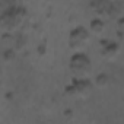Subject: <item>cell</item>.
Returning <instances> with one entry per match:
<instances>
[{"mask_svg":"<svg viewBox=\"0 0 124 124\" xmlns=\"http://www.w3.org/2000/svg\"><path fill=\"white\" fill-rule=\"evenodd\" d=\"M69 69H70V72L75 78H86L92 70V61L85 53L76 51L70 57Z\"/></svg>","mask_w":124,"mask_h":124,"instance_id":"cell-1","label":"cell"},{"mask_svg":"<svg viewBox=\"0 0 124 124\" xmlns=\"http://www.w3.org/2000/svg\"><path fill=\"white\" fill-rule=\"evenodd\" d=\"M93 85H95L98 89H105V88L109 85V78H108L107 75H98V76L95 78Z\"/></svg>","mask_w":124,"mask_h":124,"instance_id":"cell-6","label":"cell"},{"mask_svg":"<svg viewBox=\"0 0 124 124\" xmlns=\"http://www.w3.org/2000/svg\"><path fill=\"white\" fill-rule=\"evenodd\" d=\"M101 53H102V57L107 58V60H115L120 54V45L117 42H112V41H102L101 44Z\"/></svg>","mask_w":124,"mask_h":124,"instance_id":"cell-4","label":"cell"},{"mask_svg":"<svg viewBox=\"0 0 124 124\" xmlns=\"http://www.w3.org/2000/svg\"><path fill=\"white\" fill-rule=\"evenodd\" d=\"M91 38V32L85 26H76L70 31L69 34V45L73 51H80L83 50Z\"/></svg>","mask_w":124,"mask_h":124,"instance_id":"cell-3","label":"cell"},{"mask_svg":"<svg viewBox=\"0 0 124 124\" xmlns=\"http://www.w3.org/2000/svg\"><path fill=\"white\" fill-rule=\"evenodd\" d=\"M92 91V82L86 78H75L73 82L66 86L64 93L72 98H86Z\"/></svg>","mask_w":124,"mask_h":124,"instance_id":"cell-2","label":"cell"},{"mask_svg":"<svg viewBox=\"0 0 124 124\" xmlns=\"http://www.w3.org/2000/svg\"><path fill=\"white\" fill-rule=\"evenodd\" d=\"M88 29H89V32L93 34V35H101V34H104V31H105V22H104L102 19H99V18H95V19L91 21Z\"/></svg>","mask_w":124,"mask_h":124,"instance_id":"cell-5","label":"cell"}]
</instances>
